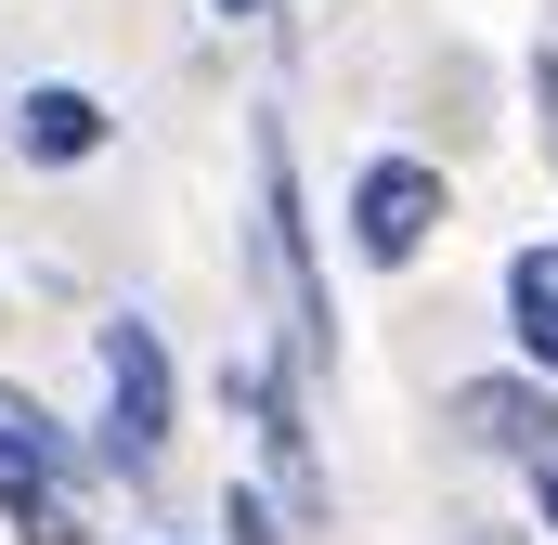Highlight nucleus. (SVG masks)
I'll return each instance as SVG.
<instances>
[{"label": "nucleus", "instance_id": "39448f33", "mask_svg": "<svg viewBox=\"0 0 558 545\" xmlns=\"http://www.w3.org/2000/svg\"><path fill=\"white\" fill-rule=\"evenodd\" d=\"M441 428H454L468 455H494V468H546L558 455V377H533V364L454 377V390H441Z\"/></svg>", "mask_w": 558, "mask_h": 545}, {"label": "nucleus", "instance_id": "423d86ee", "mask_svg": "<svg viewBox=\"0 0 558 545\" xmlns=\"http://www.w3.org/2000/svg\"><path fill=\"white\" fill-rule=\"evenodd\" d=\"M13 156L26 169H92V156H118V105L92 78H26L13 92Z\"/></svg>", "mask_w": 558, "mask_h": 545}, {"label": "nucleus", "instance_id": "9d476101", "mask_svg": "<svg viewBox=\"0 0 558 545\" xmlns=\"http://www.w3.org/2000/svg\"><path fill=\"white\" fill-rule=\"evenodd\" d=\"M520 481H533V545H558V455H546V468H520Z\"/></svg>", "mask_w": 558, "mask_h": 545}, {"label": "nucleus", "instance_id": "1a4fd4ad", "mask_svg": "<svg viewBox=\"0 0 558 545\" xmlns=\"http://www.w3.org/2000/svg\"><path fill=\"white\" fill-rule=\"evenodd\" d=\"M520 78H533V131H546V169H558V39L520 65Z\"/></svg>", "mask_w": 558, "mask_h": 545}, {"label": "nucleus", "instance_id": "20e7f679", "mask_svg": "<svg viewBox=\"0 0 558 545\" xmlns=\"http://www.w3.org/2000/svg\"><path fill=\"white\" fill-rule=\"evenodd\" d=\"M441 221H454V169L416 156V143H377V156L351 169V195H338V234H351L364 272H416L428 247H441Z\"/></svg>", "mask_w": 558, "mask_h": 545}, {"label": "nucleus", "instance_id": "f8f14e48", "mask_svg": "<svg viewBox=\"0 0 558 545\" xmlns=\"http://www.w3.org/2000/svg\"><path fill=\"white\" fill-rule=\"evenodd\" d=\"M208 13H221V26H260V13H274V0H208Z\"/></svg>", "mask_w": 558, "mask_h": 545}, {"label": "nucleus", "instance_id": "7ed1b4c3", "mask_svg": "<svg viewBox=\"0 0 558 545\" xmlns=\"http://www.w3.org/2000/svg\"><path fill=\"white\" fill-rule=\"evenodd\" d=\"M92 364H105V468L131 494H169V428H182V351L156 338V312H105L92 325Z\"/></svg>", "mask_w": 558, "mask_h": 545}, {"label": "nucleus", "instance_id": "6e6552de", "mask_svg": "<svg viewBox=\"0 0 558 545\" xmlns=\"http://www.w3.org/2000/svg\"><path fill=\"white\" fill-rule=\"evenodd\" d=\"M221 545H286V507L260 481H221Z\"/></svg>", "mask_w": 558, "mask_h": 545}, {"label": "nucleus", "instance_id": "9b49d317", "mask_svg": "<svg viewBox=\"0 0 558 545\" xmlns=\"http://www.w3.org/2000/svg\"><path fill=\"white\" fill-rule=\"evenodd\" d=\"M454 545H533V533H494V520H454Z\"/></svg>", "mask_w": 558, "mask_h": 545}, {"label": "nucleus", "instance_id": "f257e3e1", "mask_svg": "<svg viewBox=\"0 0 558 545\" xmlns=\"http://www.w3.org/2000/svg\"><path fill=\"white\" fill-rule=\"evenodd\" d=\"M247 247H260V286H274V364H299L312 390L338 377V299H325V247H312V195H299V131L286 105L247 118Z\"/></svg>", "mask_w": 558, "mask_h": 545}, {"label": "nucleus", "instance_id": "0eeeda50", "mask_svg": "<svg viewBox=\"0 0 558 545\" xmlns=\"http://www.w3.org/2000/svg\"><path fill=\"white\" fill-rule=\"evenodd\" d=\"M507 351H520L533 377H558V234L507 247Z\"/></svg>", "mask_w": 558, "mask_h": 545}, {"label": "nucleus", "instance_id": "f03ea898", "mask_svg": "<svg viewBox=\"0 0 558 545\" xmlns=\"http://www.w3.org/2000/svg\"><path fill=\"white\" fill-rule=\"evenodd\" d=\"M0 533L13 545H105V520H92V441L39 390H13V377H0Z\"/></svg>", "mask_w": 558, "mask_h": 545}]
</instances>
